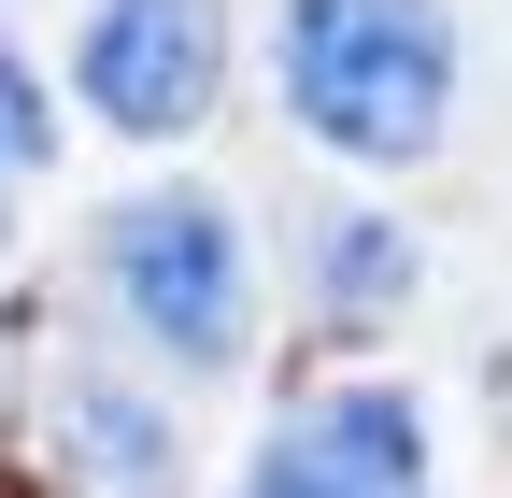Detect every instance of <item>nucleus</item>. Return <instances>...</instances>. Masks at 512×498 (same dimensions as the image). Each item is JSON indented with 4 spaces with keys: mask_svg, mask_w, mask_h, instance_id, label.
<instances>
[{
    "mask_svg": "<svg viewBox=\"0 0 512 498\" xmlns=\"http://www.w3.org/2000/svg\"><path fill=\"white\" fill-rule=\"evenodd\" d=\"M43 456H57V484L72 498H185V427H171V399L157 385H128V370H57L43 385Z\"/></svg>",
    "mask_w": 512,
    "mask_h": 498,
    "instance_id": "nucleus-5",
    "label": "nucleus"
},
{
    "mask_svg": "<svg viewBox=\"0 0 512 498\" xmlns=\"http://www.w3.org/2000/svg\"><path fill=\"white\" fill-rule=\"evenodd\" d=\"M72 86L100 100V129L171 143V129H200L214 86H228V15L214 0H86Z\"/></svg>",
    "mask_w": 512,
    "mask_h": 498,
    "instance_id": "nucleus-3",
    "label": "nucleus"
},
{
    "mask_svg": "<svg viewBox=\"0 0 512 498\" xmlns=\"http://www.w3.org/2000/svg\"><path fill=\"white\" fill-rule=\"evenodd\" d=\"M242 498H427V413L413 385H313L256 442Z\"/></svg>",
    "mask_w": 512,
    "mask_h": 498,
    "instance_id": "nucleus-4",
    "label": "nucleus"
},
{
    "mask_svg": "<svg viewBox=\"0 0 512 498\" xmlns=\"http://www.w3.org/2000/svg\"><path fill=\"white\" fill-rule=\"evenodd\" d=\"M0 200H15V185H0ZM0 257H15V214H0Z\"/></svg>",
    "mask_w": 512,
    "mask_h": 498,
    "instance_id": "nucleus-8",
    "label": "nucleus"
},
{
    "mask_svg": "<svg viewBox=\"0 0 512 498\" xmlns=\"http://www.w3.org/2000/svg\"><path fill=\"white\" fill-rule=\"evenodd\" d=\"M413 285V242L384 214H328V314H370V299Z\"/></svg>",
    "mask_w": 512,
    "mask_h": 498,
    "instance_id": "nucleus-6",
    "label": "nucleus"
},
{
    "mask_svg": "<svg viewBox=\"0 0 512 498\" xmlns=\"http://www.w3.org/2000/svg\"><path fill=\"white\" fill-rule=\"evenodd\" d=\"M100 299L128 314V342H157L171 370H242L256 328V271L214 185H128L100 214Z\"/></svg>",
    "mask_w": 512,
    "mask_h": 498,
    "instance_id": "nucleus-2",
    "label": "nucleus"
},
{
    "mask_svg": "<svg viewBox=\"0 0 512 498\" xmlns=\"http://www.w3.org/2000/svg\"><path fill=\"white\" fill-rule=\"evenodd\" d=\"M271 86H285V114L328 157L413 171L456 129V15H441V0H285Z\"/></svg>",
    "mask_w": 512,
    "mask_h": 498,
    "instance_id": "nucleus-1",
    "label": "nucleus"
},
{
    "mask_svg": "<svg viewBox=\"0 0 512 498\" xmlns=\"http://www.w3.org/2000/svg\"><path fill=\"white\" fill-rule=\"evenodd\" d=\"M43 157H57V100H43V72H29V57L0 43V185H15V171H43Z\"/></svg>",
    "mask_w": 512,
    "mask_h": 498,
    "instance_id": "nucleus-7",
    "label": "nucleus"
}]
</instances>
